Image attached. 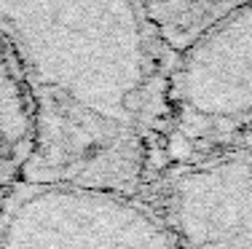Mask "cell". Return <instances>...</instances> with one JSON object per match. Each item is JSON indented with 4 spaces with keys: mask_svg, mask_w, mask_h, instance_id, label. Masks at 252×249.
I'll return each instance as SVG.
<instances>
[{
    "mask_svg": "<svg viewBox=\"0 0 252 249\" xmlns=\"http://www.w3.org/2000/svg\"><path fill=\"white\" fill-rule=\"evenodd\" d=\"M0 40L35 112V150L22 182L134 193L161 51L140 0H0Z\"/></svg>",
    "mask_w": 252,
    "mask_h": 249,
    "instance_id": "obj_1",
    "label": "cell"
},
{
    "mask_svg": "<svg viewBox=\"0 0 252 249\" xmlns=\"http://www.w3.org/2000/svg\"><path fill=\"white\" fill-rule=\"evenodd\" d=\"M0 249H175V239L131 193L19 182L0 209Z\"/></svg>",
    "mask_w": 252,
    "mask_h": 249,
    "instance_id": "obj_2",
    "label": "cell"
},
{
    "mask_svg": "<svg viewBox=\"0 0 252 249\" xmlns=\"http://www.w3.org/2000/svg\"><path fill=\"white\" fill-rule=\"evenodd\" d=\"M177 73L180 118L190 137H220L252 121V0L212 22Z\"/></svg>",
    "mask_w": 252,
    "mask_h": 249,
    "instance_id": "obj_3",
    "label": "cell"
},
{
    "mask_svg": "<svg viewBox=\"0 0 252 249\" xmlns=\"http://www.w3.org/2000/svg\"><path fill=\"white\" fill-rule=\"evenodd\" d=\"M169 212L175 249H252V161L228 158L185 171Z\"/></svg>",
    "mask_w": 252,
    "mask_h": 249,
    "instance_id": "obj_4",
    "label": "cell"
},
{
    "mask_svg": "<svg viewBox=\"0 0 252 249\" xmlns=\"http://www.w3.org/2000/svg\"><path fill=\"white\" fill-rule=\"evenodd\" d=\"M35 150V112L22 73L0 40V193L25 180Z\"/></svg>",
    "mask_w": 252,
    "mask_h": 249,
    "instance_id": "obj_5",
    "label": "cell"
},
{
    "mask_svg": "<svg viewBox=\"0 0 252 249\" xmlns=\"http://www.w3.org/2000/svg\"><path fill=\"white\" fill-rule=\"evenodd\" d=\"M250 0H140L161 49L185 51L212 22Z\"/></svg>",
    "mask_w": 252,
    "mask_h": 249,
    "instance_id": "obj_6",
    "label": "cell"
},
{
    "mask_svg": "<svg viewBox=\"0 0 252 249\" xmlns=\"http://www.w3.org/2000/svg\"><path fill=\"white\" fill-rule=\"evenodd\" d=\"M5 193H8V191H3V193H0V209H3V201H5Z\"/></svg>",
    "mask_w": 252,
    "mask_h": 249,
    "instance_id": "obj_7",
    "label": "cell"
}]
</instances>
